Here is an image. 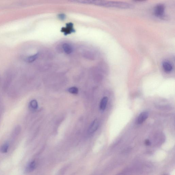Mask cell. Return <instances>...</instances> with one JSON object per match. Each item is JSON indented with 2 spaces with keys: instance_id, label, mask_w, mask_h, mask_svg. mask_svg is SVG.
Listing matches in <instances>:
<instances>
[{
  "instance_id": "2e32d148",
  "label": "cell",
  "mask_w": 175,
  "mask_h": 175,
  "mask_svg": "<svg viewBox=\"0 0 175 175\" xmlns=\"http://www.w3.org/2000/svg\"><path fill=\"white\" fill-rule=\"evenodd\" d=\"M147 1V0H132V1L135 2H145Z\"/></svg>"
},
{
  "instance_id": "8fae6325",
  "label": "cell",
  "mask_w": 175,
  "mask_h": 175,
  "mask_svg": "<svg viewBox=\"0 0 175 175\" xmlns=\"http://www.w3.org/2000/svg\"><path fill=\"white\" fill-rule=\"evenodd\" d=\"M30 109L32 110H35L37 109L38 107V104L37 101L33 99L30 101V105H29Z\"/></svg>"
},
{
  "instance_id": "4fadbf2b",
  "label": "cell",
  "mask_w": 175,
  "mask_h": 175,
  "mask_svg": "<svg viewBox=\"0 0 175 175\" xmlns=\"http://www.w3.org/2000/svg\"><path fill=\"white\" fill-rule=\"evenodd\" d=\"M68 91L70 93L73 94H77L78 93V90L76 87H72L68 89Z\"/></svg>"
},
{
  "instance_id": "7a4b0ae2",
  "label": "cell",
  "mask_w": 175,
  "mask_h": 175,
  "mask_svg": "<svg viewBox=\"0 0 175 175\" xmlns=\"http://www.w3.org/2000/svg\"><path fill=\"white\" fill-rule=\"evenodd\" d=\"M165 6L162 4H159L156 6L154 9V14L156 17L163 20H167V17L164 14Z\"/></svg>"
},
{
  "instance_id": "5b68a950",
  "label": "cell",
  "mask_w": 175,
  "mask_h": 175,
  "mask_svg": "<svg viewBox=\"0 0 175 175\" xmlns=\"http://www.w3.org/2000/svg\"><path fill=\"white\" fill-rule=\"evenodd\" d=\"M99 123L98 120L97 119L94 120L89 128L88 130L89 133L91 134L93 133L95 131H97V130L99 128Z\"/></svg>"
},
{
  "instance_id": "30bf717a",
  "label": "cell",
  "mask_w": 175,
  "mask_h": 175,
  "mask_svg": "<svg viewBox=\"0 0 175 175\" xmlns=\"http://www.w3.org/2000/svg\"><path fill=\"white\" fill-rule=\"evenodd\" d=\"M36 163L35 161H32L27 166L26 170L28 172H32L35 169Z\"/></svg>"
},
{
  "instance_id": "9a60e30c",
  "label": "cell",
  "mask_w": 175,
  "mask_h": 175,
  "mask_svg": "<svg viewBox=\"0 0 175 175\" xmlns=\"http://www.w3.org/2000/svg\"><path fill=\"white\" fill-rule=\"evenodd\" d=\"M145 144L146 145L150 146V142L148 140H146L145 141Z\"/></svg>"
},
{
  "instance_id": "3957f363",
  "label": "cell",
  "mask_w": 175,
  "mask_h": 175,
  "mask_svg": "<svg viewBox=\"0 0 175 175\" xmlns=\"http://www.w3.org/2000/svg\"><path fill=\"white\" fill-rule=\"evenodd\" d=\"M61 32H63L66 35L75 32V30L73 28V24L71 23L67 24L66 27H63L62 29Z\"/></svg>"
},
{
  "instance_id": "7c38bea8",
  "label": "cell",
  "mask_w": 175,
  "mask_h": 175,
  "mask_svg": "<svg viewBox=\"0 0 175 175\" xmlns=\"http://www.w3.org/2000/svg\"><path fill=\"white\" fill-rule=\"evenodd\" d=\"M9 145L7 143H5L1 146L0 148V151L2 153H5L8 152Z\"/></svg>"
},
{
  "instance_id": "9c48e42d",
  "label": "cell",
  "mask_w": 175,
  "mask_h": 175,
  "mask_svg": "<svg viewBox=\"0 0 175 175\" xmlns=\"http://www.w3.org/2000/svg\"><path fill=\"white\" fill-rule=\"evenodd\" d=\"M39 56L38 54H36L31 56H28L26 59V61L28 63H32L35 61Z\"/></svg>"
},
{
  "instance_id": "5bb4252c",
  "label": "cell",
  "mask_w": 175,
  "mask_h": 175,
  "mask_svg": "<svg viewBox=\"0 0 175 175\" xmlns=\"http://www.w3.org/2000/svg\"><path fill=\"white\" fill-rule=\"evenodd\" d=\"M58 18L60 20H64L66 19V15L64 14H60L58 15Z\"/></svg>"
},
{
  "instance_id": "6da1fadb",
  "label": "cell",
  "mask_w": 175,
  "mask_h": 175,
  "mask_svg": "<svg viewBox=\"0 0 175 175\" xmlns=\"http://www.w3.org/2000/svg\"><path fill=\"white\" fill-rule=\"evenodd\" d=\"M71 2L90 4L109 7V1L106 0H69Z\"/></svg>"
},
{
  "instance_id": "52a82bcc",
  "label": "cell",
  "mask_w": 175,
  "mask_h": 175,
  "mask_svg": "<svg viewBox=\"0 0 175 175\" xmlns=\"http://www.w3.org/2000/svg\"><path fill=\"white\" fill-rule=\"evenodd\" d=\"M63 48L65 53L67 54H71L73 51V47L68 44L65 43L63 44Z\"/></svg>"
},
{
  "instance_id": "ba28073f",
  "label": "cell",
  "mask_w": 175,
  "mask_h": 175,
  "mask_svg": "<svg viewBox=\"0 0 175 175\" xmlns=\"http://www.w3.org/2000/svg\"><path fill=\"white\" fill-rule=\"evenodd\" d=\"M108 101V98L107 97H105L103 98L102 100H101L100 106H99L101 110L104 111L105 109Z\"/></svg>"
},
{
  "instance_id": "8992f818",
  "label": "cell",
  "mask_w": 175,
  "mask_h": 175,
  "mask_svg": "<svg viewBox=\"0 0 175 175\" xmlns=\"http://www.w3.org/2000/svg\"><path fill=\"white\" fill-rule=\"evenodd\" d=\"M162 67L164 72L166 73H170L172 71L173 67L169 61H164L162 63Z\"/></svg>"
},
{
  "instance_id": "277c9868",
  "label": "cell",
  "mask_w": 175,
  "mask_h": 175,
  "mask_svg": "<svg viewBox=\"0 0 175 175\" xmlns=\"http://www.w3.org/2000/svg\"><path fill=\"white\" fill-rule=\"evenodd\" d=\"M148 113L147 112H143L141 113L138 117L136 121L137 124H141L148 118Z\"/></svg>"
}]
</instances>
